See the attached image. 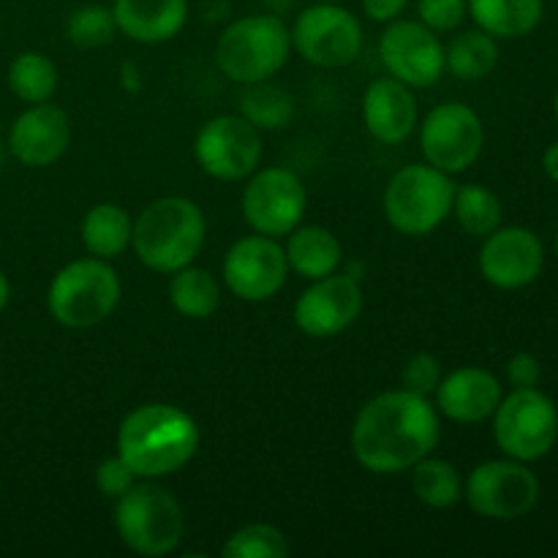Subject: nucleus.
Listing matches in <instances>:
<instances>
[{
    "mask_svg": "<svg viewBox=\"0 0 558 558\" xmlns=\"http://www.w3.org/2000/svg\"><path fill=\"white\" fill-rule=\"evenodd\" d=\"M439 412L430 398L387 390L371 398L352 425L354 461L371 474H403L436 450Z\"/></svg>",
    "mask_w": 558,
    "mask_h": 558,
    "instance_id": "nucleus-1",
    "label": "nucleus"
},
{
    "mask_svg": "<svg viewBox=\"0 0 558 558\" xmlns=\"http://www.w3.org/2000/svg\"><path fill=\"white\" fill-rule=\"evenodd\" d=\"M114 447L136 477L161 480L194 461L199 425L172 403H142L123 417Z\"/></svg>",
    "mask_w": 558,
    "mask_h": 558,
    "instance_id": "nucleus-2",
    "label": "nucleus"
},
{
    "mask_svg": "<svg viewBox=\"0 0 558 558\" xmlns=\"http://www.w3.org/2000/svg\"><path fill=\"white\" fill-rule=\"evenodd\" d=\"M207 238L205 213L185 196H161L134 218L131 248L153 272L172 276L194 265Z\"/></svg>",
    "mask_w": 558,
    "mask_h": 558,
    "instance_id": "nucleus-3",
    "label": "nucleus"
},
{
    "mask_svg": "<svg viewBox=\"0 0 558 558\" xmlns=\"http://www.w3.org/2000/svg\"><path fill=\"white\" fill-rule=\"evenodd\" d=\"M114 532L136 556L161 558L174 554L185 537V515L172 490L156 480H136L114 499Z\"/></svg>",
    "mask_w": 558,
    "mask_h": 558,
    "instance_id": "nucleus-4",
    "label": "nucleus"
},
{
    "mask_svg": "<svg viewBox=\"0 0 558 558\" xmlns=\"http://www.w3.org/2000/svg\"><path fill=\"white\" fill-rule=\"evenodd\" d=\"M120 276L107 259L85 256L54 272L47 289V308L60 327L90 330L118 311Z\"/></svg>",
    "mask_w": 558,
    "mask_h": 558,
    "instance_id": "nucleus-5",
    "label": "nucleus"
},
{
    "mask_svg": "<svg viewBox=\"0 0 558 558\" xmlns=\"http://www.w3.org/2000/svg\"><path fill=\"white\" fill-rule=\"evenodd\" d=\"M292 36L276 14H248L229 22L216 41V63L238 85L272 80L287 65Z\"/></svg>",
    "mask_w": 558,
    "mask_h": 558,
    "instance_id": "nucleus-6",
    "label": "nucleus"
},
{
    "mask_svg": "<svg viewBox=\"0 0 558 558\" xmlns=\"http://www.w3.org/2000/svg\"><path fill=\"white\" fill-rule=\"evenodd\" d=\"M456 183L430 163H409L398 169L385 189V218L403 238H425L436 232L452 213Z\"/></svg>",
    "mask_w": 558,
    "mask_h": 558,
    "instance_id": "nucleus-7",
    "label": "nucleus"
},
{
    "mask_svg": "<svg viewBox=\"0 0 558 558\" xmlns=\"http://www.w3.org/2000/svg\"><path fill=\"white\" fill-rule=\"evenodd\" d=\"M494 439L507 458L532 463L548 456L558 439V412L537 387L501 398L494 412Z\"/></svg>",
    "mask_w": 558,
    "mask_h": 558,
    "instance_id": "nucleus-8",
    "label": "nucleus"
},
{
    "mask_svg": "<svg viewBox=\"0 0 558 558\" xmlns=\"http://www.w3.org/2000/svg\"><path fill=\"white\" fill-rule=\"evenodd\" d=\"M292 49L316 69H343L363 52V25L341 3H314L294 20Z\"/></svg>",
    "mask_w": 558,
    "mask_h": 558,
    "instance_id": "nucleus-9",
    "label": "nucleus"
},
{
    "mask_svg": "<svg viewBox=\"0 0 558 558\" xmlns=\"http://www.w3.org/2000/svg\"><path fill=\"white\" fill-rule=\"evenodd\" d=\"M308 194L298 172L287 167L256 169L243 189V218L256 234L287 238L303 223Z\"/></svg>",
    "mask_w": 558,
    "mask_h": 558,
    "instance_id": "nucleus-10",
    "label": "nucleus"
},
{
    "mask_svg": "<svg viewBox=\"0 0 558 558\" xmlns=\"http://www.w3.org/2000/svg\"><path fill=\"white\" fill-rule=\"evenodd\" d=\"M463 499L480 518L518 521L539 501V480L523 461H485L463 483Z\"/></svg>",
    "mask_w": 558,
    "mask_h": 558,
    "instance_id": "nucleus-11",
    "label": "nucleus"
},
{
    "mask_svg": "<svg viewBox=\"0 0 558 558\" xmlns=\"http://www.w3.org/2000/svg\"><path fill=\"white\" fill-rule=\"evenodd\" d=\"M485 129L480 114L461 101H447L430 109L420 125V153L425 163L447 174H461L480 158Z\"/></svg>",
    "mask_w": 558,
    "mask_h": 558,
    "instance_id": "nucleus-12",
    "label": "nucleus"
},
{
    "mask_svg": "<svg viewBox=\"0 0 558 558\" xmlns=\"http://www.w3.org/2000/svg\"><path fill=\"white\" fill-rule=\"evenodd\" d=\"M194 158L202 172L221 183L251 178L262 161L259 129H254L243 114H218L196 134Z\"/></svg>",
    "mask_w": 558,
    "mask_h": 558,
    "instance_id": "nucleus-13",
    "label": "nucleus"
},
{
    "mask_svg": "<svg viewBox=\"0 0 558 558\" xmlns=\"http://www.w3.org/2000/svg\"><path fill=\"white\" fill-rule=\"evenodd\" d=\"M223 283L243 303H267L289 278L287 251L278 238L248 234L240 238L223 256Z\"/></svg>",
    "mask_w": 558,
    "mask_h": 558,
    "instance_id": "nucleus-14",
    "label": "nucleus"
},
{
    "mask_svg": "<svg viewBox=\"0 0 558 558\" xmlns=\"http://www.w3.org/2000/svg\"><path fill=\"white\" fill-rule=\"evenodd\" d=\"M379 60L387 74L417 90L445 74V44L420 20H392L379 36Z\"/></svg>",
    "mask_w": 558,
    "mask_h": 558,
    "instance_id": "nucleus-15",
    "label": "nucleus"
},
{
    "mask_svg": "<svg viewBox=\"0 0 558 558\" xmlns=\"http://www.w3.org/2000/svg\"><path fill=\"white\" fill-rule=\"evenodd\" d=\"M363 287L349 272L311 281L294 303V325L311 338H332L354 325L363 314Z\"/></svg>",
    "mask_w": 558,
    "mask_h": 558,
    "instance_id": "nucleus-16",
    "label": "nucleus"
},
{
    "mask_svg": "<svg viewBox=\"0 0 558 558\" xmlns=\"http://www.w3.org/2000/svg\"><path fill=\"white\" fill-rule=\"evenodd\" d=\"M543 265V243L526 227L494 229L480 248V272L496 289L529 287L537 281Z\"/></svg>",
    "mask_w": 558,
    "mask_h": 558,
    "instance_id": "nucleus-17",
    "label": "nucleus"
},
{
    "mask_svg": "<svg viewBox=\"0 0 558 558\" xmlns=\"http://www.w3.org/2000/svg\"><path fill=\"white\" fill-rule=\"evenodd\" d=\"M71 145L69 114L54 104H31L9 129V153L31 169L52 167Z\"/></svg>",
    "mask_w": 558,
    "mask_h": 558,
    "instance_id": "nucleus-18",
    "label": "nucleus"
},
{
    "mask_svg": "<svg viewBox=\"0 0 558 558\" xmlns=\"http://www.w3.org/2000/svg\"><path fill=\"white\" fill-rule=\"evenodd\" d=\"M363 123L381 145H403L417 129V98L414 87L396 76H381L365 87Z\"/></svg>",
    "mask_w": 558,
    "mask_h": 558,
    "instance_id": "nucleus-19",
    "label": "nucleus"
},
{
    "mask_svg": "<svg viewBox=\"0 0 558 558\" xmlns=\"http://www.w3.org/2000/svg\"><path fill=\"white\" fill-rule=\"evenodd\" d=\"M434 398L436 412L445 414L452 423L472 425L494 417L501 401V385L490 371L469 365V368L441 376Z\"/></svg>",
    "mask_w": 558,
    "mask_h": 558,
    "instance_id": "nucleus-20",
    "label": "nucleus"
},
{
    "mask_svg": "<svg viewBox=\"0 0 558 558\" xmlns=\"http://www.w3.org/2000/svg\"><path fill=\"white\" fill-rule=\"evenodd\" d=\"M118 33L136 44H163L189 22V0H114Z\"/></svg>",
    "mask_w": 558,
    "mask_h": 558,
    "instance_id": "nucleus-21",
    "label": "nucleus"
},
{
    "mask_svg": "<svg viewBox=\"0 0 558 558\" xmlns=\"http://www.w3.org/2000/svg\"><path fill=\"white\" fill-rule=\"evenodd\" d=\"M287 262L289 272L305 278V281H319V278L332 276L343 265V245L330 229L308 223L287 234Z\"/></svg>",
    "mask_w": 558,
    "mask_h": 558,
    "instance_id": "nucleus-22",
    "label": "nucleus"
},
{
    "mask_svg": "<svg viewBox=\"0 0 558 558\" xmlns=\"http://www.w3.org/2000/svg\"><path fill=\"white\" fill-rule=\"evenodd\" d=\"M131 232H134V218L120 207L118 202H98L82 218V245L87 254L98 259H118L131 248Z\"/></svg>",
    "mask_w": 558,
    "mask_h": 558,
    "instance_id": "nucleus-23",
    "label": "nucleus"
},
{
    "mask_svg": "<svg viewBox=\"0 0 558 558\" xmlns=\"http://www.w3.org/2000/svg\"><path fill=\"white\" fill-rule=\"evenodd\" d=\"M469 16L494 38L529 36L543 22V0H466Z\"/></svg>",
    "mask_w": 558,
    "mask_h": 558,
    "instance_id": "nucleus-24",
    "label": "nucleus"
},
{
    "mask_svg": "<svg viewBox=\"0 0 558 558\" xmlns=\"http://www.w3.org/2000/svg\"><path fill=\"white\" fill-rule=\"evenodd\" d=\"M169 303L185 319H210L221 305V287L210 270L185 265L169 278Z\"/></svg>",
    "mask_w": 558,
    "mask_h": 558,
    "instance_id": "nucleus-25",
    "label": "nucleus"
},
{
    "mask_svg": "<svg viewBox=\"0 0 558 558\" xmlns=\"http://www.w3.org/2000/svg\"><path fill=\"white\" fill-rule=\"evenodd\" d=\"M499 63V44L485 31H463L445 47V71L463 82H480Z\"/></svg>",
    "mask_w": 558,
    "mask_h": 558,
    "instance_id": "nucleus-26",
    "label": "nucleus"
},
{
    "mask_svg": "<svg viewBox=\"0 0 558 558\" xmlns=\"http://www.w3.org/2000/svg\"><path fill=\"white\" fill-rule=\"evenodd\" d=\"M5 82H9V90L20 98L22 104H44L52 101V96L58 93L60 74L58 65L52 63V58H47L44 52H36V49H27V52L16 54L9 65V74H5Z\"/></svg>",
    "mask_w": 558,
    "mask_h": 558,
    "instance_id": "nucleus-27",
    "label": "nucleus"
},
{
    "mask_svg": "<svg viewBox=\"0 0 558 558\" xmlns=\"http://www.w3.org/2000/svg\"><path fill=\"white\" fill-rule=\"evenodd\" d=\"M409 472H412V490L420 505L430 510H450L463 499L461 474L445 458L425 456Z\"/></svg>",
    "mask_w": 558,
    "mask_h": 558,
    "instance_id": "nucleus-28",
    "label": "nucleus"
},
{
    "mask_svg": "<svg viewBox=\"0 0 558 558\" xmlns=\"http://www.w3.org/2000/svg\"><path fill=\"white\" fill-rule=\"evenodd\" d=\"M240 114L259 131L287 129L294 118V96L283 85H272L270 80L243 85Z\"/></svg>",
    "mask_w": 558,
    "mask_h": 558,
    "instance_id": "nucleus-29",
    "label": "nucleus"
},
{
    "mask_svg": "<svg viewBox=\"0 0 558 558\" xmlns=\"http://www.w3.org/2000/svg\"><path fill=\"white\" fill-rule=\"evenodd\" d=\"M452 213L461 229L472 238H488L494 229L501 227V202L494 191L485 185L469 183L458 189L452 196Z\"/></svg>",
    "mask_w": 558,
    "mask_h": 558,
    "instance_id": "nucleus-30",
    "label": "nucleus"
},
{
    "mask_svg": "<svg viewBox=\"0 0 558 558\" xmlns=\"http://www.w3.org/2000/svg\"><path fill=\"white\" fill-rule=\"evenodd\" d=\"M292 545H289L287 534L281 529L270 526V523H248V526L238 529L223 543V558H287Z\"/></svg>",
    "mask_w": 558,
    "mask_h": 558,
    "instance_id": "nucleus-31",
    "label": "nucleus"
},
{
    "mask_svg": "<svg viewBox=\"0 0 558 558\" xmlns=\"http://www.w3.org/2000/svg\"><path fill=\"white\" fill-rule=\"evenodd\" d=\"M65 36L76 49H101L112 44L118 36V22H114L112 5L87 3L71 11L65 22Z\"/></svg>",
    "mask_w": 558,
    "mask_h": 558,
    "instance_id": "nucleus-32",
    "label": "nucleus"
},
{
    "mask_svg": "<svg viewBox=\"0 0 558 558\" xmlns=\"http://www.w3.org/2000/svg\"><path fill=\"white\" fill-rule=\"evenodd\" d=\"M441 381V363L430 352H417L403 363L401 385L414 396L430 398Z\"/></svg>",
    "mask_w": 558,
    "mask_h": 558,
    "instance_id": "nucleus-33",
    "label": "nucleus"
},
{
    "mask_svg": "<svg viewBox=\"0 0 558 558\" xmlns=\"http://www.w3.org/2000/svg\"><path fill=\"white\" fill-rule=\"evenodd\" d=\"M466 14V0H417V20L434 33L456 31Z\"/></svg>",
    "mask_w": 558,
    "mask_h": 558,
    "instance_id": "nucleus-34",
    "label": "nucleus"
},
{
    "mask_svg": "<svg viewBox=\"0 0 558 558\" xmlns=\"http://www.w3.org/2000/svg\"><path fill=\"white\" fill-rule=\"evenodd\" d=\"M136 474L131 472L129 463L120 456L107 458L96 466V474H93V483H96V490L104 496V499H120L131 485L136 483Z\"/></svg>",
    "mask_w": 558,
    "mask_h": 558,
    "instance_id": "nucleus-35",
    "label": "nucleus"
},
{
    "mask_svg": "<svg viewBox=\"0 0 558 558\" xmlns=\"http://www.w3.org/2000/svg\"><path fill=\"white\" fill-rule=\"evenodd\" d=\"M539 376H543V368H539V360L534 354L518 352L507 363V379H510V385L515 390H521V387H537Z\"/></svg>",
    "mask_w": 558,
    "mask_h": 558,
    "instance_id": "nucleus-36",
    "label": "nucleus"
},
{
    "mask_svg": "<svg viewBox=\"0 0 558 558\" xmlns=\"http://www.w3.org/2000/svg\"><path fill=\"white\" fill-rule=\"evenodd\" d=\"M363 5L365 16L374 22H392V20H401L403 11L409 9V0H360Z\"/></svg>",
    "mask_w": 558,
    "mask_h": 558,
    "instance_id": "nucleus-37",
    "label": "nucleus"
},
{
    "mask_svg": "<svg viewBox=\"0 0 558 558\" xmlns=\"http://www.w3.org/2000/svg\"><path fill=\"white\" fill-rule=\"evenodd\" d=\"M543 167H545V174H548L550 180H556V183H558V142H556V145H550L548 150H545Z\"/></svg>",
    "mask_w": 558,
    "mask_h": 558,
    "instance_id": "nucleus-38",
    "label": "nucleus"
},
{
    "mask_svg": "<svg viewBox=\"0 0 558 558\" xmlns=\"http://www.w3.org/2000/svg\"><path fill=\"white\" fill-rule=\"evenodd\" d=\"M123 87H129V90H140V87H142V82H140V76H136L134 65H123Z\"/></svg>",
    "mask_w": 558,
    "mask_h": 558,
    "instance_id": "nucleus-39",
    "label": "nucleus"
},
{
    "mask_svg": "<svg viewBox=\"0 0 558 558\" xmlns=\"http://www.w3.org/2000/svg\"><path fill=\"white\" fill-rule=\"evenodd\" d=\"M9 300H11V283L9 278H5V272L0 270V314L9 308Z\"/></svg>",
    "mask_w": 558,
    "mask_h": 558,
    "instance_id": "nucleus-40",
    "label": "nucleus"
},
{
    "mask_svg": "<svg viewBox=\"0 0 558 558\" xmlns=\"http://www.w3.org/2000/svg\"><path fill=\"white\" fill-rule=\"evenodd\" d=\"M316 3H343V0H316Z\"/></svg>",
    "mask_w": 558,
    "mask_h": 558,
    "instance_id": "nucleus-41",
    "label": "nucleus"
},
{
    "mask_svg": "<svg viewBox=\"0 0 558 558\" xmlns=\"http://www.w3.org/2000/svg\"><path fill=\"white\" fill-rule=\"evenodd\" d=\"M556 118H558V96H556Z\"/></svg>",
    "mask_w": 558,
    "mask_h": 558,
    "instance_id": "nucleus-42",
    "label": "nucleus"
},
{
    "mask_svg": "<svg viewBox=\"0 0 558 558\" xmlns=\"http://www.w3.org/2000/svg\"><path fill=\"white\" fill-rule=\"evenodd\" d=\"M556 254H558V234H556Z\"/></svg>",
    "mask_w": 558,
    "mask_h": 558,
    "instance_id": "nucleus-43",
    "label": "nucleus"
},
{
    "mask_svg": "<svg viewBox=\"0 0 558 558\" xmlns=\"http://www.w3.org/2000/svg\"><path fill=\"white\" fill-rule=\"evenodd\" d=\"M0 156H3V147H0Z\"/></svg>",
    "mask_w": 558,
    "mask_h": 558,
    "instance_id": "nucleus-44",
    "label": "nucleus"
}]
</instances>
